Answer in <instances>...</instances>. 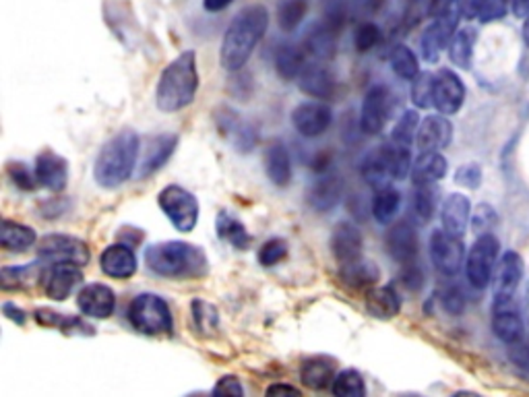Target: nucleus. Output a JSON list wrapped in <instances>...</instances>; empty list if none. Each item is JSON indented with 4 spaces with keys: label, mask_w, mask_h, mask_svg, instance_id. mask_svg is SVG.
<instances>
[{
    "label": "nucleus",
    "mask_w": 529,
    "mask_h": 397,
    "mask_svg": "<svg viewBox=\"0 0 529 397\" xmlns=\"http://www.w3.org/2000/svg\"><path fill=\"white\" fill-rule=\"evenodd\" d=\"M269 27V13L263 5L245 6L236 17L232 19L228 32L224 35L219 63L225 71H240L253 56L255 48L259 46L264 32Z\"/></svg>",
    "instance_id": "1"
},
{
    "label": "nucleus",
    "mask_w": 529,
    "mask_h": 397,
    "mask_svg": "<svg viewBox=\"0 0 529 397\" xmlns=\"http://www.w3.org/2000/svg\"><path fill=\"white\" fill-rule=\"evenodd\" d=\"M145 263L151 272L170 280H199L209 273V261L201 246L168 241L147 246Z\"/></svg>",
    "instance_id": "2"
},
{
    "label": "nucleus",
    "mask_w": 529,
    "mask_h": 397,
    "mask_svg": "<svg viewBox=\"0 0 529 397\" xmlns=\"http://www.w3.org/2000/svg\"><path fill=\"white\" fill-rule=\"evenodd\" d=\"M141 152L139 134L135 131H120L102 145L95 157L94 178L104 189H118L137 168Z\"/></svg>",
    "instance_id": "3"
},
{
    "label": "nucleus",
    "mask_w": 529,
    "mask_h": 397,
    "mask_svg": "<svg viewBox=\"0 0 529 397\" xmlns=\"http://www.w3.org/2000/svg\"><path fill=\"white\" fill-rule=\"evenodd\" d=\"M199 66L196 55L186 50L165 66L155 89V104L162 112H178L191 106L199 89Z\"/></svg>",
    "instance_id": "4"
},
{
    "label": "nucleus",
    "mask_w": 529,
    "mask_h": 397,
    "mask_svg": "<svg viewBox=\"0 0 529 397\" xmlns=\"http://www.w3.org/2000/svg\"><path fill=\"white\" fill-rule=\"evenodd\" d=\"M412 172L410 147L399 145L395 141L383 144L373 149L362 164V176L374 191L387 189L391 183L404 181Z\"/></svg>",
    "instance_id": "5"
},
{
    "label": "nucleus",
    "mask_w": 529,
    "mask_h": 397,
    "mask_svg": "<svg viewBox=\"0 0 529 397\" xmlns=\"http://www.w3.org/2000/svg\"><path fill=\"white\" fill-rule=\"evenodd\" d=\"M128 321L143 335L170 333L174 327L168 303L157 294H139L128 306Z\"/></svg>",
    "instance_id": "6"
},
{
    "label": "nucleus",
    "mask_w": 529,
    "mask_h": 397,
    "mask_svg": "<svg viewBox=\"0 0 529 397\" xmlns=\"http://www.w3.org/2000/svg\"><path fill=\"white\" fill-rule=\"evenodd\" d=\"M160 209L178 232H193L199 222V201L180 184H170L157 197Z\"/></svg>",
    "instance_id": "7"
},
{
    "label": "nucleus",
    "mask_w": 529,
    "mask_h": 397,
    "mask_svg": "<svg viewBox=\"0 0 529 397\" xmlns=\"http://www.w3.org/2000/svg\"><path fill=\"white\" fill-rule=\"evenodd\" d=\"M498 249H501V244H498L493 234H482L478 236V241L474 243L472 251L465 259V273L474 288L478 290L486 288L490 280H493Z\"/></svg>",
    "instance_id": "8"
},
{
    "label": "nucleus",
    "mask_w": 529,
    "mask_h": 397,
    "mask_svg": "<svg viewBox=\"0 0 529 397\" xmlns=\"http://www.w3.org/2000/svg\"><path fill=\"white\" fill-rule=\"evenodd\" d=\"M37 254L42 261L48 263H75L87 265L89 263V246L77 236L69 234H48L44 236L37 244Z\"/></svg>",
    "instance_id": "9"
},
{
    "label": "nucleus",
    "mask_w": 529,
    "mask_h": 397,
    "mask_svg": "<svg viewBox=\"0 0 529 397\" xmlns=\"http://www.w3.org/2000/svg\"><path fill=\"white\" fill-rule=\"evenodd\" d=\"M465 246L461 236H453L447 230H436L430 236V261L438 273L457 275L464 267Z\"/></svg>",
    "instance_id": "10"
},
{
    "label": "nucleus",
    "mask_w": 529,
    "mask_h": 397,
    "mask_svg": "<svg viewBox=\"0 0 529 397\" xmlns=\"http://www.w3.org/2000/svg\"><path fill=\"white\" fill-rule=\"evenodd\" d=\"M393 108V95L384 85H373L360 108V129L366 134H379L387 124Z\"/></svg>",
    "instance_id": "11"
},
{
    "label": "nucleus",
    "mask_w": 529,
    "mask_h": 397,
    "mask_svg": "<svg viewBox=\"0 0 529 397\" xmlns=\"http://www.w3.org/2000/svg\"><path fill=\"white\" fill-rule=\"evenodd\" d=\"M459 11H451L447 15H441L433 21L424 35L420 40V48H422V56H424L426 63H436L438 56L443 55L444 48H449V44L453 40V35L457 32V24H459Z\"/></svg>",
    "instance_id": "12"
},
{
    "label": "nucleus",
    "mask_w": 529,
    "mask_h": 397,
    "mask_svg": "<svg viewBox=\"0 0 529 397\" xmlns=\"http://www.w3.org/2000/svg\"><path fill=\"white\" fill-rule=\"evenodd\" d=\"M334 123V112L327 104L321 102H304L292 110V124L302 137L314 139L329 131Z\"/></svg>",
    "instance_id": "13"
},
{
    "label": "nucleus",
    "mask_w": 529,
    "mask_h": 397,
    "mask_svg": "<svg viewBox=\"0 0 529 397\" xmlns=\"http://www.w3.org/2000/svg\"><path fill=\"white\" fill-rule=\"evenodd\" d=\"M42 282H44V292H46V296L50 298V301L63 303L83 282L81 265H75V263L50 265L48 272L44 273Z\"/></svg>",
    "instance_id": "14"
},
{
    "label": "nucleus",
    "mask_w": 529,
    "mask_h": 397,
    "mask_svg": "<svg viewBox=\"0 0 529 397\" xmlns=\"http://www.w3.org/2000/svg\"><path fill=\"white\" fill-rule=\"evenodd\" d=\"M362 249H364V241L360 228L352 222H339L331 232V253L337 263L342 267L356 263L362 259Z\"/></svg>",
    "instance_id": "15"
},
{
    "label": "nucleus",
    "mask_w": 529,
    "mask_h": 397,
    "mask_svg": "<svg viewBox=\"0 0 529 397\" xmlns=\"http://www.w3.org/2000/svg\"><path fill=\"white\" fill-rule=\"evenodd\" d=\"M465 102V85L464 81L459 79V74H455L449 69H443L434 74V106L441 114L449 116L459 112V108L464 106Z\"/></svg>",
    "instance_id": "16"
},
{
    "label": "nucleus",
    "mask_w": 529,
    "mask_h": 397,
    "mask_svg": "<svg viewBox=\"0 0 529 397\" xmlns=\"http://www.w3.org/2000/svg\"><path fill=\"white\" fill-rule=\"evenodd\" d=\"M344 194V178L335 174V172H323L316 181L308 186L306 201L314 212L327 213L335 209Z\"/></svg>",
    "instance_id": "17"
},
{
    "label": "nucleus",
    "mask_w": 529,
    "mask_h": 397,
    "mask_svg": "<svg viewBox=\"0 0 529 397\" xmlns=\"http://www.w3.org/2000/svg\"><path fill=\"white\" fill-rule=\"evenodd\" d=\"M34 172L37 176V183L46 186L48 191L60 193L69 181V162L63 155H58L52 149H44V152L35 157Z\"/></svg>",
    "instance_id": "18"
},
{
    "label": "nucleus",
    "mask_w": 529,
    "mask_h": 397,
    "mask_svg": "<svg viewBox=\"0 0 529 397\" xmlns=\"http://www.w3.org/2000/svg\"><path fill=\"white\" fill-rule=\"evenodd\" d=\"M521 275H524V261L515 251L503 254L501 263L496 267V290L494 304H511L513 294L519 288Z\"/></svg>",
    "instance_id": "19"
},
{
    "label": "nucleus",
    "mask_w": 529,
    "mask_h": 397,
    "mask_svg": "<svg viewBox=\"0 0 529 397\" xmlns=\"http://www.w3.org/2000/svg\"><path fill=\"white\" fill-rule=\"evenodd\" d=\"M215 121H217V126H219V131H222L224 137H228L230 144L236 147L240 154L253 152L255 145H256V139H259V134H256V131L253 129L251 124L242 121L236 112H232L228 108L217 110Z\"/></svg>",
    "instance_id": "20"
},
{
    "label": "nucleus",
    "mask_w": 529,
    "mask_h": 397,
    "mask_svg": "<svg viewBox=\"0 0 529 397\" xmlns=\"http://www.w3.org/2000/svg\"><path fill=\"white\" fill-rule=\"evenodd\" d=\"M102 272L115 280H128L137 273V254L128 244L116 243L105 246L100 257Z\"/></svg>",
    "instance_id": "21"
},
{
    "label": "nucleus",
    "mask_w": 529,
    "mask_h": 397,
    "mask_svg": "<svg viewBox=\"0 0 529 397\" xmlns=\"http://www.w3.org/2000/svg\"><path fill=\"white\" fill-rule=\"evenodd\" d=\"M77 304L83 314L94 319H108L116 309V296L104 283H89L79 292Z\"/></svg>",
    "instance_id": "22"
},
{
    "label": "nucleus",
    "mask_w": 529,
    "mask_h": 397,
    "mask_svg": "<svg viewBox=\"0 0 529 397\" xmlns=\"http://www.w3.org/2000/svg\"><path fill=\"white\" fill-rule=\"evenodd\" d=\"M453 139V124L444 116H426L424 121L420 123L418 137H415V144L422 154L424 152H441V149L447 147Z\"/></svg>",
    "instance_id": "23"
},
{
    "label": "nucleus",
    "mask_w": 529,
    "mask_h": 397,
    "mask_svg": "<svg viewBox=\"0 0 529 397\" xmlns=\"http://www.w3.org/2000/svg\"><path fill=\"white\" fill-rule=\"evenodd\" d=\"M387 251L397 263L412 265L418 254V232L410 222H399L387 232Z\"/></svg>",
    "instance_id": "24"
},
{
    "label": "nucleus",
    "mask_w": 529,
    "mask_h": 397,
    "mask_svg": "<svg viewBox=\"0 0 529 397\" xmlns=\"http://www.w3.org/2000/svg\"><path fill=\"white\" fill-rule=\"evenodd\" d=\"M176 145H178V137L172 133H164V134H157V137L154 139H149L145 154H143L141 164H139V178L155 174L157 170L165 166V162L170 160Z\"/></svg>",
    "instance_id": "25"
},
{
    "label": "nucleus",
    "mask_w": 529,
    "mask_h": 397,
    "mask_svg": "<svg viewBox=\"0 0 529 397\" xmlns=\"http://www.w3.org/2000/svg\"><path fill=\"white\" fill-rule=\"evenodd\" d=\"M298 87L314 100H329L335 94V79L319 61L306 63L298 77Z\"/></svg>",
    "instance_id": "26"
},
{
    "label": "nucleus",
    "mask_w": 529,
    "mask_h": 397,
    "mask_svg": "<svg viewBox=\"0 0 529 397\" xmlns=\"http://www.w3.org/2000/svg\"><path fill=\"white\" fill-rule=\"evenodd\" d=\"M264 172H267V178L275 186H288L292 181V160L290 152L282 141H269L267 147H264Z\"/></svg>",
    "instance_id": "27"
},
{
    "label": "nucleus",
    "mask_w": 529,
    "mask_h": 397,
    "mask_svg": "<svg viewBox=\"0 0 529 397\" xmlns=\"http://www.w3.org/2000/svg\"><path fill=\"white\" fill-rule=\"evenodd\" d=\"M441 220H443V230H447L453 236H464L467 230V223H470L472 220L470 199L459 193L449 194L443 203Z\"/></svg>",
    "instance_id": "28"
},
{
    "label": "nucleus",
    "mask_w": 529,
    "mask_h": 397,
    "mask_svg": "<svg viewBox=\"0 0 529 397\" xmlns=\"http://www.w3.org/2000/svg\"><path fill=\"white\" fill-rule=\"evenodd\" d=\"M302 48H304L306 55H311L314 61L319 63L331 61V58L335 56L337 48V32H334L324 21L323 24H316L306 32Z\"/></svg>",
    "instance_id": "29"
},
{
    "label": "nucleus",
    "mask_w": 529,
    "mask_h": 397,
    "mask_svg": "<svg viewBox=\"0 0 529 397\" xmlns=\"http://www.w3.org/2000/svg\"><path fill=\"white\" fill-rule=\"evenodd\" d=\"M335 371H337V362L334 361V358L314 356V358H308V361H304V364H302L300 379L308 389H316V392H321V389H327L334 385Z\"/></svg>",
    "instance_id": "30"
},
{
    "label": "nucleus",
    "mask_w": 529,
    "mask_h": 397,
    "mask_svg": "<svg viewBox=\"0 0 529 397\" xmlns=\"http://www.w3.org/2000/svg\"><path fill=\"white\" fill-rule=\"evenodd\" d=\"M366 311L373 314L374 319L389 321L393 317H397L399 311H402V298L391 286H374L366 292L364 298Z\"/></svg>",
    "instance_id": "31"
},
{
    "label": "nucleus",
    "mask_w": 529,
    "mask_h": 397,
    "mask_svg": "<svg viewBox=\"0 0 529 397\" xmlns=\"http://www.w3.org/2000/svg\"><path fill=\"white\" fill-rule=\"evenodd\" d=\"M493 329L498 340L504 343H513L524 340V321H521L519 313L513 309L511 304H494V317H493Z\"/></svg>",
    "instance_id": "32"
},
{
    "label": "nucleus",
    "mask_w": 529,
    "mask_h": 397,
    "mask_svg": "<svg viewBox=\"0 0 529 397\" xmlns=\"http://www.w3.org/2000/svg\"><path fill=\"white\" fill-rule=\"evenodd\" d=\"M35 321L44 327H56L60 333L65 335H94L95 329L79 317H71V314H63L50 309H37L34 313Z\"/></svg>",
    "instance_id": "33"
},
{
    "label": "nucleus",
    "mask_w": 529,
    "mask_h": 397,
    "mask_svg": "<svg viewBox=\"0 0 529 397\" xmlns=\"http://www.w3.org/2000/svg\"><path fill=\"white\" fill-rule=\"evenodd\" d=\"M449 164L438 152H424L412 164L414 184H434L447 174Z\"/></svg>",
    "instance_id": "34"
},
{
    "label": "nucleus",
    "mask_w": 529,
    "mask_h": 397,
    "mask_svg": "<svg viewBox=\"0 0 529 397\" xmlns=\"http://www.w3.org/2000/svg\"><path fill=\"white\" fill-rule=\"evenodd\" d=\"M0 244H3V249L13 253L32 249L35 244V230L25 226V223L3 220L0 223Z\"/></svg>",
    "instance_id": "35"
},
{
    "label": "nucleus",
    "mask_w": 529,
    "mask_h": 397,
    "mask_svg": "<svg viewBox=\"0 0 529 397\" xmlns=\"http://www.w3.org/2000/svg\"><path fill=\"white\" fill-rule=\"evenodd\" d=\"M275 66L279 77L285 81H294L300 77L302 69L306 66V52L302 46H294V44H285L277 50L275 56Z\"/></svg>",
    "instance_id": "36"
},
{
    "label": "nucleus",
    "mask_w": 529,
    "mask_h": 397,
    "mask_svg": "<svg viewBox=\"0 0 529 397\" xmlns=\"http://www.w3.org/2000/svg\"><path fill=\"white\" fill-rule=\"evenodd\" d=\"M215 230H217L219 238H222V241H225L228 244H232L234 249L246 251L248 244H251V234H248L245 223H242L238 217H234L230 213L222 212L217 215Z\"/></svg>",
    "instance_id": "37"
},
{
    "label": "nucleus",
    "mask_w": 529,
    "mask_h": 397,
    "mask_svg": "<svg viewBox=\"0 0 529 397\" xmlns=\"http://www.w3.org/2000/svg\"><path fill=\"white\" fill-rule=\"evenodd\" d=\"M42 269L27 263V265H17V267H3L0 269V286L5 292L9 290H24L29 288L32 283L42 280Z\"/></svg>",
    "instance_id": "38"
},
{
    "label": "nucleus",
    "mask_w": 529,
    "mask_h": 397,
    "mask_svg": "<svg viewBox=\"0 0 529 397\" xmlns=\"http://www.w3.org/2000/svg\"><path fill=\"white\" fill-rule=\"evenodd\" d=\"M474 46H475V32L472 27L457 29L455 35L449 44V58L451 63L459 66V69H470L472 56H474Z\"/></svg>",
    "instance_id": "39"
},
{
    "label": "nucleus",
    "mask_w": 529,
    "mask_h": 397,
    "mask_svg": "<svg viewBox=\"0 0 529 397\" xmlns=\"http://www.w3.org/2000/svg\"><path fill=\"white\" fill-rule=\"evenodd\" d=\"M399 207H402V194H399V191L391 189V186L376 191L373 199V215L376 222L383 223V226L391 223L395 220Z\"/></svg>",
    "instance_id": "40"
},
{
    "label": "nucleus",
    "mask_w": 529,
    "mask_h": 397,
    "mask_svg": "<svg viewBox=\"0 0 529 397\" xmlns=\"http://www.w3.org/2000/svg\"><path fill=\"white\" fill-rule=\"evenodd\" d=\"M389 61H391L393 73H395L399 79L414 81L420 74L418 58H415L414 52L407 46H404V44H397V46L391 50Z\"/></svg>",
    "instance_id": "41"
},
{
    "label": "nucleus",
    "mask_w": 529,
    "mask_h": 397,
    "mask_svg": "<svg viewBox=\"0 0 529 397\" xmlns=\"http://www.w3.org/2000/svg\"><path fill=\"white\" fill-rule=\"evenodd\" d=\"M342 277L345 283H350L354 288H370L374 286V282H379V269L368 261H356V263L342 267Z\"/></svg>",
    "instance_id": "42"
},
{
    "label": "nucleus",
    "mask_w": 529,
    "mask_h": 397,
    "mask_svg": "<svg viewBox=\"0 0 529 397\" xmlns=\"http://www.w3.org/2000/svg\"><path fill=\"white\" fill-rule=\"evenodd\" d=\"M436 209V189L433 184H418L415 186L414 193V201H412V212L414 217L420 223H426L433 220Z\"/></svg>",
    "instance_id": "43"
},
{
    "label": "nucleus",
    "mask_w": 529,
    "mask_h": 397,
    "mask_svg": "<svg viewBox=\"0 0 529 397\" xmlns=\"http://www.w3.org/2000/svg\"><path fill=\"white\" fill-rule=\"evenodd\" d=\"M308 13V0H285V3L277 9V21L279 27L285 34L296 32L298 25L304 21Z\"/></svg>",
    "instance_id": "44"
},
{
    "label": "nucleus",
    "mask_w": 529,
    "mask_h": 397,
    "mask_svg": "<svg viewBox=\"0 0 529 397\" xmlns=\"http://www.w3.org/2000/svg\"><path fill=\"white\" fill-rule=\"evenodd\" d=\"M331 392L337 397H362L366 393L364 379L358 371H342L335 374L334 385H331Z\"/></svg>",
    "instance_id": "45"
},
{
    "label": "nucleus",
    "mask_w": 529,
    "mask_h": 397,
    "mask_svg": "<svg viewBox=\"0 0 529 397\" xmlns=\"http://www.w3.org/2000/svg\"><path fill=\"white\" fill-rule=\"evenodd\" d=\"M418 129H420L418 112L407 110V112H404L402 118H399L397 124L393 126L391 141H395V144H399V145L410 147L414 144V139L418 137Z\"/></svg>",
    "instance_id": "46"
},
{
    "label": "nucleus",
    "mask_w": 529,
    "mask_h": 397,
    "mask_svg": "<svg viewBox=\"0 0 529 397\" xmlns=\"http://www.w3.org/2000/svg\"><path fill=\"white\" fill-rule=\"evenodd\" d=\"M191 309H193V319L196 323V329H201L203 333L215 332L219 325V314L214 304H209L207 301H201V298H195Z\"/></svg>",
    "instance_id": "47"
},
{
    "label": "nucleus",
    "mask_w": 529,
    "mask_h": 397,
    "mask_svg": "<svg viewBox=\"0 0 529 397\" xmlns=\"http://www.w3.org/2000/svg\"><path fill=\"white\" fill-rule=\"evenodd\" d=\"M412 100L418 108L434 106V74L420 73L418 77L414 79Z\"/></svg>",
    "instance_id": "48"
},
{
    "label": "nucleus",
    "mask_w": 529,
    "mask_h": 397,
    "mask_svg": "<svg viewBox=\"0 0 529 397\" xmlns=\"http://www.w3.org/2000/svg\"><path fill=\"white\" fill-rule=\"evenodd\" d=\"M285 257H288V243L284 238H271L259 251V263L263 267H274Z\"/></svg>",
    "instance_id": "49"
},
{
    "label": "nucleus",
    "mask_w": 529,
    "mask_h": 397,
    "mask_svg": "<svg viewBox=\"0 0 529 397\" xmlns=\"http://www.w3.org/2000/svg\"><path fill=\"white\" fill-rule=\"evenodd\" d=\"M6 174L13 181V184L17 186L21 191H34L37 184V176L35 172L29 170L24 162H11L9 166H6Z\"/></svg>",
    "instance_id": "50"
},
{
    "label": "nucleus",
    "mask_w": 529,
    "mask_h": 397,
    "mask_svg": "<svg viewBox=\"0 0 529 397\" xmlns=\"http://www.w3.org/2000/svg\"><path fill=\"white\" fill-rule=\"evenodd\" d=\"M379 40H381L379 25L370 24L368 21V24H362L356 29V35H354V46H356L358 52H368L379 44Z\"/></svg>",
    "instance_id": "51"
},
{
    "label": "nucleus",
    "mask_w": 529,
    "mask_h": 397,
    "mask_svg": "<svg viewBox=\"0 0 529 397\" xmlns=\"http://www.w3.org/2000/svg\"><path fill=\"white\" fill-rule=\"evenodd\" d=\"M496 223V212L490 205L482 203L475 207V212L472 215V228L474 232H478V236L482 234H490Z\"/></svg>",
    "instance_id": "52"
},
{
    "label": "nucleus",
    "mask_w": 529,
    "mask_h": 397,
    "mask_svg": "<svg viewBox=\"0 0 529 397\" xmlns=\"http://www.w3.org/2000/svg\"><path fill=\"white\" fill-rule=\"evenodd\" d=\"M509 358L521 377L529 381V343H524L521 340L509 343Z\"/></svg>",
    "instance_id": "53"
},
{
    "label": "nucleus",
    "mask_w": 529,
    "mask_h": 397,
    "mask_svg": "<svg viewBox=\"0 0 529 397\" xmlns=\"http://www.w3.org/2000/svg\"><path fill=\"white\" fill-rule=\"evenodd\" d=\"M441 304H443V309L447 311L449 314H453V317H457V314H461V313L465 311V296H464V292H461L455 286L443 290Z\"/></svg>",
    "instance_id": "54"
},
{
    "label": "nucleus",
    "mask_w": 529,
    "mask_h": 397,
    "mask_svg": "<svg viewBox=\"0 0 529 397\" xmlns=\"http://www.w3.org/2000/svg\"><path fill=\"white\" fill-rule=\"evenodd\" d=\"M455 183L465 189H478L482 183V168L478 164H465L455 172Z\"/></svg>",
    "instance_id": "55"
},
{
    "label": "nucleus",
    "mask_w": 529,
    "mask_h": 397,
    "mask_svg": "<svg viewBox=\"0 0 529 397\" xmlns=\"http://www.w3.org/2000/svg\"><path fill=\"white\" fill-rule=\"evenodd\" d=\"M214 393L217 395H245V389H242L240 385V379L236 377V374H225V377H222L215 383L214 387Z\"/></svg>",
    "instance_id": "56"
},
{
    "label": "nucleus",
    "mask_w": 529,
    "mask_h": 397,
    "mask_svg": "<svg viewBox=\"0 0 529 397\" xmlns=\"http://www.w3.org/2000/svg\"><path fill=\"white\" fill-rule=\"evenodd\" d=\"M486 5L488 0H457V11L459 15H464L465 19H474L480 17V13Z\"/></svg>",
    "instance_id": "57"
},
{
    "label": "nucleus",
    "mask_w": 529,
    "mask_h": 397,
    "mask_svg": "<svg viewBox=\"0 0 529 397\" xmlns=\"http://www.w3.org/2000/svg\"><path fill=\"white\" fill-rule=\"evenodd\" d=\"M457 0H428V9L433 17H441V15H447L453 11V5H455Z\"/></svg>",
    "instance_id": "58"
},
{
    "label": "nucleus",
    "mask_w": 529,
    "mask_h": 397,
    "mask_svg": "<svg viewBox=\"0 0 529 397\" xmlns=\"http://www.w3.org/2000/svg\"><path fill=\"white\" fill-rule=\"evenodd\" d=\"M3 313L6 314V319H11L13 323H17V325H24L25 319H27L25 311L19 309V306L13 304V303H5L3 304Z\"/></svg>",
    "instance_id": "59"
},
{
    "label": "nucleus",
    "mask_w": 529,
    "mask_h": 397,
    "mask_svg": "<svg viewBox=\"0 0 529 397\" xmlns=\"http://www.w3.org/2000/svg\"><path fill=\"white\" fill-rule=\"evenodd\" d=\"M234 0H203V6H205L209 13H219V11L228 9Z\"/></svg>",
    "instance_id": "60"
},
{
    "label": "nucleus",
    "mask_w": 529,
    "mask_h": 397,
    "mask_svg": "<svg viewBox=\"0 0 529 397\" xmlns=\"http://www.w3.org/2000/svg\"><path fill=\"white\" fill-rule=\"evenodd\" d=\"M279 393H288V395H300V389H298V387H292V385H284V383L271 385V387L267 389V395H279Z\"/></svg>",
    "instance_id": "61"
},
{
    "label": "nucleus",
    "mask_w": 529,
    "mask_h": 397,
    "mask_svg": "<svg viewBox=\"0 0 529 397\" xmlns=\"http://www.w3.org/2000/svg\"><path fill=\"white\" fill-rule=\"evenodd\" d=\"M511 6L517 17H525V15H529V0H511Z\"/></svg>",
    "instance_id": "62"
},
{
    "label": "nucleus",
    "mask_w": 529,
    "mask_h": 397,
    "mask_svg": "<svg viewBox=\"0 0 529 397\" xmlns=\"http://www.w3.org/2000/svg\"><path fill=\"white\" fill-rule=\"evenodd\" d=\"M524 40H525V44L529 46V15L525 17V24H524Z\"/></svg>",
    "instance_id": "63"
}]
</instances>
